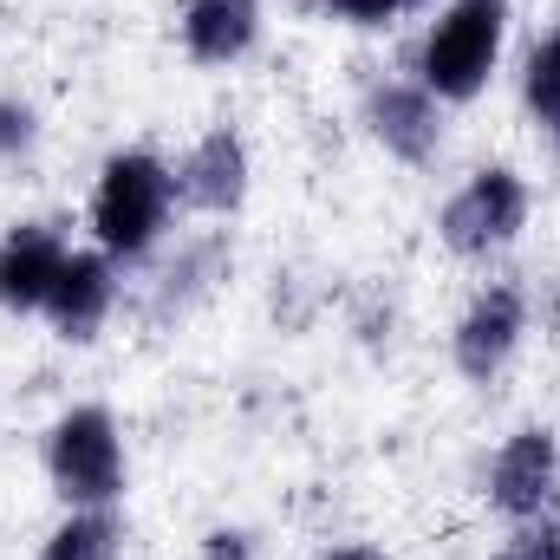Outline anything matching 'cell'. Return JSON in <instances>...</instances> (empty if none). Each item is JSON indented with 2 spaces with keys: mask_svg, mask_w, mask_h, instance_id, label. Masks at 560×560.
I'll list each match as a JSON object with an SVG mask.
<instances>
[{
  "mask_svg": "<svg viewBox=\"0 0 560 560\" xmlns=\"http://www.w3.org/2000/svg\"><path fill=\"white\" fill-rule=\"evenodd\" d=\"M332 20H352V26H385V20H398V13H411L418 0H319Z\"/></svg>",
  "mask_w": 560,
  "mask_h": 560,
  "instance_id": "2e32d148",
  "label": "cell"
},
{
  "mask_svg": "<svg viewBox=\"0 0 560 560\" xmlns=\"http://www.w3.org/2000/svg\"><path fill=\"white\" fill-rule=\"evenodd\" d=\"M202 560H255V541H248L242 528H215V535L202 541Z\"/></svg>",
  "mask_w": 560,
  "mask_h": 560,
  "instance_id": "e0dca14e",
  "label": "cell"
},
{
  "mask_svg": "<svg viewBox=\"0 0 560 560\" xmlns=\"http://www.w3.org/2000/svg\"><path fill=\"white\" fill-rule=\"evenodd\" d=\"M112 306H118V261L105 248H72L39 313L52 319L59 339L85 346V339H98V326L112 319Z\"/></svg>",
  "mask_w": 560,
  "mask_h": 560,
  "instance_id": "52a82bcc",
  "label": "cell"
},
{
  "mask_svg": "<svg viewBox=\"0 0 560 560\" xmlns=\"http://www.w3.org/2000/svg\"><path fill=\"white\" fill-rule=\"evenodd\" d=\"M522 229H528V183H522L509 163L476 170V176L443 202V215H436L443 248L463 255V261H489V255H502Z\"/></svg>",
  "mask_w": 560,
  "mask_h": 560,
  "instance_id": "277c9868",
  "label": "cell"
},
{
  "mask_svg": "<svg viewBox=\"0 0 560 560\" xmlns=\"http://www.w3.org/2000/svg\"><path fill=\"white\" fill-rule=\"evenodd\" d=\"M46 476L66 509H112L125 495V436L105 405H72L46 430Z\"/></svg>",
  "mask_w": 560,
  "mask_h": 560,
  "instance_id": "3957f363",
  "label": "cell"
},
{
  "mask_svg": "<svg viewBox=\"0 0 560 560\" xmlns=\"http://www.w3.org/2000/svg\"><path fill=\"white\" fill-rule=\"evenodd\" d=\"M326 560H385V555H378V548H332Z\"/></svg>",
  "mask_w": 560,
  "mask_h": 560,
  "instance_id": "ac0fdd59",
  "label": "cell"
},
{
  "mask_svg": "<svg viewBox=\"0 0 560 560\" xmlns=\"http://www.w3.org/2000/svg\"><path fill=\"white\" fill-rule=\"evenodd\" d=\"M509 33V0H450L418 46V85L436 105H463L489 85Z\"/></svg>",
  "mask_w": 560,
  "mask_h": 560,
  "instance_id": "7a4b0ae2",
  "label": "cell"
},
{
  "mask_svg": "<svg viewBox=\"0 0 560 560\" xmlns=\"http://www.w3.org/2000/svg\"><path fill=\"white\" fill-rule=\"evenodd\" d=\"M522 105L535 112V125L560 118V26L528 52V66H522Z\"/></svg>",
  "mask_w": 560,
  "mask_h": 560,
  "instance_id": "4fadbf2b",
  "label": "cell"
},
{
  "mask_svg": "<svg viewBox=\"0 0 560 560\" xmlns=\"http://www.w3.org/2000/svg\"><path fill=\"white\" fill-rule=\"evenodd\" d=\"M261 33V0H189L183 7V46L196 66H235Z\"/></svg>",
  "mask_w": 560,
  "mask_h": 560,
  "instance_id": "8fae6325",
  "label": "cell"
},
{
  "mask_svg": "<svg viewBox=\"0 0 560 560\" xmlns=\"http://www.w3.org/2000/svg\"><path fill=\"white\" fill-rule=\"evenodd\" d=\"M365 125L398 163H430L443 150V105L423 85H405V79L365 92Z\"/></svg>",
  "mask_w": 560,
  "mask_h": 560,
  "instance_id": "9c48e42d",
  "label": "cell"
},
{
  "mask_svg": "<svg viewBox=\"0 0 560 560\" xmlns=\"http://www.w3.org/2000/svg\"><path fill=\"white\" fill-rule=\"evenodd\" d=\"M502 560H560V522L541 515V522H522L515 541L502 548Z\"/></svg>",
  "mask_w": 560,
  "mask_h": 560,
  "instance_id": "9a60e30c",
  "label": "cell"
},
{
  "mask_svg": "<svg viewBox=\"0 0 560 560\" xmlns=\"http://www.w3.org/2000/svg\"><path fill=\"white\" fill-rule=\"evenodd\" d=\"M541 131H548V143H555V156H560V118H548V125H541Z\"/></svg>",
  "mask_w": 560,
  "mask_h": 560,
  "instance_id": "d6986e66",
  "label": "cell"
},
{
  "mask_svg": "<svg viewBox=\"0 0 560 560\" xmlns=\"http://www.w3.org/2000/svg\"><path fill=\"white\" fill-rule=\"evenodd\" d=\"M33 143H39V118H33V105H20V98H0V163L26 156Z\"/></svg>",
  "mask_w": 560,
  "mask_h": 560,
  "instance_id": "5bb4252c",
  "label": "cell"
},
{
  "mask_svg": "<svg viewBox=\"0 0 560 560\" xmlns=\"http://www.w3.org/2000/svg\"><path fill=\"white\" fill-rule=\"evenodd\" d=\"M522 332H528V293H522L515 280H495V287H482V293L463 306L456 332H450L456 372H463L469 385H489V378H495V372L515 359Z\"/></svg>",
  "mask_w": 560,
  "mask_h": 560,
  "instance_id": "5b68a950",
  "label": "cell"
},
{
  "mask_svg": "<svg viewBox=\"0 0 560 560\" xmlns=\"http://www.w3.org/2000/svg\"><path fill=\"white\" fill-rule=\"evenodd\" d=\"M489 502H495L515 528L555 515V502H560V443H555V430L528 423V430H515V436L495 450V463H489Z\"/></svg>",
  "mask_w": 560,
  "mask_h": 560,
  "instance_id": "8992f818",
  "label": "cell"
},
{
  "mask_svg": "<svg viewBox=\"0 0 560 560\" xmlns=\"http://www.w3.org/2000/svg\"><path fill=\"white\" fill-rule=\"evenodd\" d=\"M118 555H125V528H118L112 509H72L39 548V560H118Z\"/></svg>",
  "mask_w": 560,
  "mask_h": 560,
  "instance_id": "7c38bea8",
  "label": "cell"
},
{
  "mask_svg": "<svg viewBox=\"0 0 560 560\" xmlns=\"http://www.w3.org/2000/svg\"><path fill=\"white\" fill-rule=\"evenodd\" d=\"M66 235L59 229H46V222H20V229H7L0 235V306L7 313H39L46 306V293H52V280L66 268Z\"/></svg>",
  "mask_w": 560,
  "mask_h": 560,
  "instance_id": "30bf717a",
  "label": "cell"
},
{
  "mask_svg": "<svg viewBox=\"0 0 560 560\" xmlns=\"http://www.w3.org/2000/svg\"><path fill=\"white\" fill-rule=\"evenodd\" d=\"M170 176H176V202H189L202 215H235L242 196H248V143L229 125H215L209 138H196L183 150V163Z\"/></svg>",
  "mask_w": 560,
  "mask_h": 560,
  "instance_id": "ba28073f",
  "label": "cell"
},
{
  "mask_svg": "<svg viewBox=\"0 0 560 560\" xmlns=\"http://www.w3.org/2000/svg\"><path fill=\"white\" fill-rule=\"evenodd\" d=\"M170 202H176V176L163 156L150 150H118L105 156L98 170V189H92V235L112 261H143L170 222Z\"/></svg>",
  "mask_w": 560,
  "mask_h": 560,
  "instance_id": "6da1fadb",
  "label": "cell"
}]
</instances>
